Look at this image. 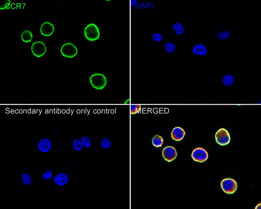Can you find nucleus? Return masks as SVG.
Segmentation results:
<instances>
[{
  "label": "nucleus",
  "mask_w": 261,
  "mask_h": 209,
  "mask_svg": "<svg viewBox=\"0 0 261 209\" xmlns=\"http://www.w3.org/2000/svg\"><path fill=\"white\" fill-rule=\"evenodd\" d=\"M90 83L94 88L97 89H102L106 86L107 80L105 77L100 74L92 75L90 79Z\"/></svg>",
  "instance_id": "f257e3e1"
},
{
  "label": "nucleus",
  "mask_w": 261,
  "mask_h": 209,
  "mask_svg": "<svg viewBox=\"0 0 261 209\" xmlns=\"http://www.w3.org/2000/svg\"><path fill=\"white\" fill-rule=\"evenodd\" d=\"M84 32L86 38L90 41L96 40L99 37V28L93 24H90L87 26L85 29Z\"/></svg>",
  "instance_id": "f03ea898"
},
{
  "label": "nucleus",
  "mask_w": 261,
  "mask_h": 209,
  "mask_svg": "<svg viewBox=\"0 0 261 209\" xmlns=\"http://www.w3.org/2000/svg\"><path fill=\"white\" fill-rule=\"evenodd\" d=\"M221 188L223 191L228 194H232L236 191L238 187L236 181L231 179H223L221 183Z\"/></svg>",
  "instance_id": "7ed1b4c3"
},
{
  "label": "nucleus",
  "mask_w": 261,
  "mask_h": 209,
  "mask_svg": "<svg viewBox=\"0 0 261 209\" xmlns=\"http://www.w3.org/2000/svg\"><path fill=\"white\" fill-rule=\"evenodd\" d=\"M215 138L217 143L222 146L228 145L231 139L229 133L224 128H221L216 132Z\"/></svg>",
  "instance_id": "20e7f679"
},
{
  "label": "nucleus",
  "mask_w": 261,
  "mask_h": 209,
  "mask_svg": "<svg viewBox=\"0 0 261 209\" xmlns=\"http://www.w3.org/2000/svg\"><path fill=\"white\" fill-rule=\"evenodd\" d=\"M61 52L63 56L72 58L77 55L78 51L74 44L71 43H67L62 46Z\"/></svg>",
  "instance_id": "39448f33"
},
{
  "label": "nucleus",
  "mask_w": 261,
  "mask_h": 209,
  "mask_svg": "<svg viewBox=\"0 0 261 209\" xmlns=\"http://www.w3.org/2000/svg\"><path fill=\"white\" fill-rule=\"evenodd\" d=\"M191 156L195 161L202 163L207 160L208 157V154L204 149L199 147L193 150Z\"/></svg>",
  "instance_id": "423d86ee"
},
{
  "label": "nucleus",
  "mask_w": 261,
  "mask_h": 209,
  "mask_svg": "<svg viewBox=\"0 0 261 209\" xmlns=\"http://www.w3.org/2000/svg\"><path fill=\"white\" fill-rule=\"evenodd\" d=\"M32 51L34 55L37 57H40L44 55L47 49L45 44L41 42L34 43L31 46Z\"/></svg>",
  "instance_id": "0eeeda50"
},
{
  "label": "nucleus",
  "mask_w": 261,
  "mask_h": 209,
  "mask_svg": "<svg viewBox=\"0 0 261 209\" xmlns=\"http://www.w3.org/2000/svg\"><path fill=\"white\" fill-rule=\"evenodd\" d=\"M163 157L165 160L170 162L175 159L177 156L176 149L171 146H168L164 148L162 152Z\"/></svg>",
  "instance_id": "6e6552de"
},
{
  "label": "nucleus",
  "mask_w": 261,
  "mask_h": 209,
  "mask_svg": "<svg viewBox=\"0 0 261 209\" xmlns=\"http://www.w3.org/2000/svg\"><path fill=\"white\" fill-rule=\"evenodd\" d=\"M55 30V27L51 23L46 22L42 25L40 28L41 34L48 37L51 35Z\"/></svg>",
  "instance_id": "1a4fd4ad"
},
{
  "label": "nucleus",
  "mask_w": 261,
  "mask_h": 209,
  "mask_svg": "<svg viewBox=\"0 0 261 209\" xmlns=\"http://www.w3.org/2000/svg\"><path fill=\"white\" fill-rule=\"evenodd\" d=\"M171 134V137L173 140L180 141L184 136L185 132L181 127H177L173 129Z\"/></svg>",
  "instance_id": "9d476101"
},
{
  "label": "nucleus",
  "mask_w": 261,
  "mask_h": 209,
  "mask_svg": "<svg viewBox=\"0 0 261 209\" xmlns=\"http://www.w3.org/2000/svg\"><path fill=\"white\" fill-rule=\"evenodd\" d=\"M38 148L42 152L46 153L49 152L51 148V143L49 139H43L39 142Z\"/></svg>",
  "instance_id": "9b49d317"
},
{
  "label": "nucleus",
  "mask_w": 261,
  "mask_h": 209,
  "mask_svg": "<svg viewBox=\"0 0 261 209\" xmlns=\"http://www.w3.org/2000/svg\"><path fill=\"white\" fill-rule=\"evenodd\" d=\"M68 180V176L64 173H61L54 178L55 183L60 186H62L66 184Z\"/></svg>",
  "instance_id": "f8f14e48"
},
{
  "label": "nucleus",
  "mask_w": 261,
  "mask_h": 209,
  "mask_svg": "<svg viewBox=\"0 0 261 209\" xmlns=\"http://www.w3.org/2000/svg\"><path fill=\"white\" fill-rule=\"evenodd\" d=\"M193 52L194 54L200 55H205L207 53L205 46L204 45L201 44L195 45L193 48Z\"/></svg>",
  "instance_id": "ddd939ff"
},
{
  "label": "nucleus",
  "mask_w": 261,
  "mask_h": 209,
  "mask_svg": "<svg viewBox=\"0 0 261 209\" xmlns=\"http://www.w3.org/2000/svg\"><path fill=\"white\" fill-rule=\"evenodd\" d=\"M21 38L22 40L25 42H30L33 38L32 34L28 30H25L22 34Z\"/></svg>",
  "instance_id": "4468645a"
},
{
  "label": "nucleus",
  "mask_w": 261,
  "mask_h": 209,
  "mask_svg": "<svg viewBox=\"0 0 261 209\" xmlns=\"http://www.w3.org/2000/svg\"><path fill=\"white\" fill-rule=\"evenodd\" d=\"M152 143L153 145L156 147H161L163 144V139L161 136L156 135L152 139Z\"/></svg>",
  "instance_id": "2eb2a0df"
},
{
  "label": "nucleus",
  "mask_w": 261,
  "mask_h": 209,
  "mask_svg": "<svg viewBox=\"0 0 261 209\" xmlns=\"http://www.w3.org/2000/svg\"><path fill=\"white\" fill-rule=\"evenodd\" d=\"M21 180L24 185H28L30 184L32 181L31 176L27 173H24L21 176Z\"/></svg>",
  "instance_id": "dca6fc26"
},
{
  "label": "nucleus",
  "mask_w": 261,
  "mask_h": 209,
  "mask_svg": "<svg viewBox=\"0 0 261 209\" xmlns=\"http://www.w3.org/2000/svg\"><path fill=\"white\" fill-rule=\"evenodd\" d=\"M234 81V78L233 76L229 75L225 76L223 79V84L226 86H230L231 85Z\"/></svg>",
  "instance_id": "f3484780"
},
{
  "label": "nucleus",
  "mask_w": 261,
  "mask_h": 209,
  "mask_svg": "<svg viewBox=\"0 0 261 209\" xmlns=\"http://www.w3.org/2000/svg\"><path fill=\"white\" fill-rule=\"evenodd\" d=\"M165 49L166 51L168 53H172L176 48L175 45L171 42H168L164 45Z\"/></svg>",
  "instance_id": "a211bd4d"
},
{
  "label": "nucleus",
  "mask_w": 261,
  "mask_h": 209,
  "mask_svg": "<svg viewBox=\"0 0 261 209\" xmlns=\"http://www.w3.org/2000/svg\"><path fill=\"white\" fill-rule=\"evenodd\" d=\"M111 145V142L110 139L106 138H104L101 143V146L105 149L110 148Z\"/></svg>",
  "instance_id": "6ab92c4d"
},
{
  "label": "nucleus",
  "mask_w": 261,
  "mask_h": 209,
  "mask_svg": "<svg viewBox=\"0 0 261 209\" xmlns=\"http://www.w3.org/2000/svg\"><path fill=\"white\" fill-rule=\"evenodd\" d=\"M81 143L86 148H89L91 145V144L89 138L86 136L82 137L81 138Z\"/></svg>",
  "instance_id": "aec40b11"
},
{
  "label": "nucleus",
  "mask_w": 261,
  "mask_h": 209,
  "mask_svg": "<svg viewBox=\"0 0 261 209\" xmlns=\"http://www.w3.org/2000/svg\"><path fill=\"white\" fill-rule=\"evenodd\" d=\"M83 145L81 142L78 139H76L74 141L73 147L75 150L77 151L81 150L83 148Z\"/></svg>",
  "instance_id": "412c9836"
},
{
  "label": "nucleus",
  "mask_w": 261,
  "mask_h": 209,
  "mask_svg": "<svg viewBox=\"0 0 261 209\" xmlns=\"http://www.w3.org/2000/svg\"><path fill=\"white\" fill-rule=\"evenodd\" d=\"M141 109V105H131L130 113L133 114L139 113Z\"/></svg>",
  "instance_id": "4be33fe9"
},
{
  "label": "nucleus",
  "mask_w": 261,
  "mask_h": 209,
  "mask_svg": "<svg viewBox=\"0 0 261 209\" xmlns=\"http://www.w3.org/2000/svg\"><path fill=\"white\" fill-rule=\"evenodd\" d=\"M52 172L50 170L48 171L44 174L43 175V178L46 180H49L51 179L52 178Z\"/></svg>",
  "instance_id": "5701e85b"
},
{
  "label": "nucleus",
  "mask_w": 261,
  "mask_h": 209,
  "mask_svg": "<svg viewBox=\"0 0 261 209\" xmlns=\"http://www.w3.org/2000/svg\"><path fill=\"white\" fill-rule=\"evenodd\" d=\"M10 3V0H6V1H1V8L0 9L1 10H5L6 9V6L7 4Z\"/></svg>",
  "instance_id": "b1692460"
},
{
  "label": "nucleus",
  "mask_w": 261,
  "mask_h": 209,
  "mask_svg": "<svg viewBox=\"0 0 261 209\" xmlns=\"http://www.w3.org/2000/svg\"><path fill=\"white\" fill-rule=\"evenodd\" d=\"M153 38L156 42H159L162 39V36L158 34H155L153 36Z\"/></svg>",
  "instance_id": "393cba45"
},
{
  "label": "nucleus",
  "mask_w": 261,
  "mask_h": 209,
  "mask_svg": "<svg viewBox=\"0 0 261 209\" xmlns=\"http://www.w3.org/2000/svg\"><path fill=\"white\" fill-rule=\"evenodd\" d=\"M182 27H183L182 24H181V23H175V24H174L173 26V28L174 30H175V31L177 30L180 29Z\"/></svg>",
  "instance_id": "a878e982"
},
{
  "label": "nucleus",
  "mask_w": 261,
  "mask_h": 209,
  "mask_svg": "<svg viewBox=\"0 0 261 209\" xmlns=\"http://www.w3.org/2000/svg\"><path fill=\"white\" fill-rule=\"evenodd\" d=\"M217 37L220 39L223 40L224 38V33L222 31L220 32L217 34Z\"/></svg>",
  "instance_id": "bb28decb"
},
{
  "label": "nucleus",
  "mask_w": 261,
  "mask_h": 209,
  "mask_svg": "<svg viewBox=\"0 0 261 209\" xmlns=\"http://www.w3.org/2000/svg\"><path fill=\"white\" fill-rule=\"evenodd\" d=\"M230 35V33L228 30L225 31L224 33V39H228Z\"/></svg>",
  "instance_id": "cd10ccee"
},
{
  "label": "nucleus",
  "mask_w": 261,
  "mask_h": 209,
  "mask_svg": "<svg viewBox=\"0 0 261 209\" xmlns=\"http://www.w3.org/2000/svg\"><path fill=\"white\" fill-rule=\"evenodd\" d=\"M176 33L178 35H180L184 33V29L183 27L176 31Z\"/></svg>",
  "instance_id": "c85d7f7f"
},
{
  "label": "nucleus",
  "mask_w": 261,
  "mask_h": 209,
  "mask_svg": "<svg viewBox=\"0 0 261 209\" xmlns=\"http://www.w3.org/2000/svg\"><path fill=\"white\" fill-rule=\"evenodd\" d=\"M137 0H135V1H131V6H134L136 3L137 2Z\"/></svg>",
  "instance_id": "c756f323"
},
{
  "label": "nucleus",
  "mask_w": 261,
  "mask_h": 209,
  "mask_svg": "<svg viewBox=\"0 0 261 209\" xmlns=\"http://www.w3.org/2000/svg\"><path fill=\"white\" fill-rule=\"evenodd\" d=\"M255 209H261V203H259V204L257 205V206L255 207Z\"/></svg>",
  "instance_id": "7c9ffc66"
}]
</instances>
